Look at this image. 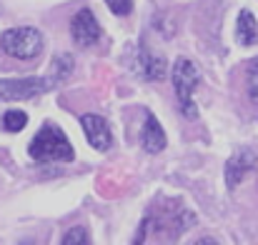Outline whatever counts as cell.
Wrapping results in <instances>:
<instances>
[{
	"label": "cell",
	"instance_id": "cell-1",
	"mask_svg": "<svg viewBox=\"0 0 258 245\" xmlns=\"http://www.w3.org/2000/svg\"><path fill=\"white\" fill-rule=\"evenodd\" d=\"M28 153L35 163H71L76 158L66 133L53 123H45L38 130V135L30 140Z\"/></svg>",
	"mask_w": 258,
	"mask_h": 245
},
{
	"label": "cell",
	"instance_id": "cell-2",
	"mask_svg": "<svg viewBox=\"0 0 258 245\" xmlns=\"http://www.w3.org/2000/svg\"><path fill=\"white\" fill-rule=\"evenodd\" d=\"M0 48L15 60H33L43 53V33L30 25L10 28L0 35Z\"/></svg>",
	"mask_w": 258,
	"mask_h": 245
},
{
	"label": "cell",
	"instance_id": "cell-3",
	"mask_svg": "<svg viewBox=\"0 0 258 245\" xmlns=\"http://www.w3.org/2000/svg\"><path fill=\"white\" fill-rule=\"evenodd\" d=\"M198 85V68L188 58H178L173 68V88L180 103V110L185 118H196V105H193V90Z\"/></svg>",
	"mask_w": 258,
	"mask_h": 245
},
{
	"label": "cell",
	"instance_id": "cell-4",
	"mask_svg": "<svg viewBox=\"0 0 258 245\" xmlns=\"http://www.w3.org/2000/svg\"><path fill=\"white\" fill-rule=\"evenodd\" d=\"M58 83L53 78H20V80H0V100H28L48 93Z\"/></svg>",
	"mask_w": 258,
	"mask_h": 245
},
{
	"label": "cell",
	"instance_id": "cell-5",
	"mask_svg": "<svg viewBox=\"0 0 258 245\" xmlns=\"http://www.w3.org/2000/svg\"><path fill=\"white\" fill-rule=\"evenodd\" d=\"M71 35H73L78 48H90V45H95L100 40V25H98L95 15L88 8L78 10L76 18L71 20Z\"/></svg>",
	"mask_w": 258,
	"mask_h": 245
},
{
	"label": "cell",
	"instance_id": "cell-6",
	"mask_svg": "<svg viewBox=\"0 0 258 245\" xmlns=\"http://www.w3.org/2000/svg\"><path fill=\"white\" fill-rule=\"evenodd\" d=\"M256 153L248 150V148H241L228 163H226V185L228 190H233L251 170H256Z\"/></svg>",
	"mask_w": 258,
	"mask_h": 245
},
{
	"label": "cell",
	"instance_id": "cell-7",
	"mask_svg": "<svg viewBox=\"0 0 258 245\" xmlns=\"http://www.w3.org/2000/svg\"><path fill=\"white\" fill-rule=\"evenodd\" d=\"M81 125H83V133H86L88 143H90L95 150H108V148H110L113 135H110L108 123H105L100 115L88 113V115H83V118H81Z\"/></svg>",
	"mask_w": 258,
	"mask_h": 245
},
{
	"label": "cell",
	"instance_id": "cell-8",
	"mask_svg": "<svg viewBox=\"0 0 258 245\" xmlns=\"http://www.w3.org/2000/svg\"><path fill=\"white\" fill-rule=\"evenodd\" d=\"M136 73L146 80H163L166 78V60L153 55L143 43L138 45V53H136Z\"/></svg>",
	"mask_w": 258,
	"mask_h": 245
},
{
	"label": "cell",
	"instance_id": "cell-9",
	"mask_svg": "<svg viewBox=\"0 0 258 245\" xmlns=\"http://www.w3.org/2000/svg\"><path fill=\"white\" fill-rule=\"evenodd\" d=\"M166 143L168 140H166V133H163L161 123L156 120L153 113H146V123H143V130H141V145H143V150L151 153V155H156V153H161L166 148Z\"/></svg>",
	"mask_w": 258,
	"mask_h": 245
},
{
	"label": "cell",
	"instance_id": "cell-10",
	"mask_svg": "<svg viewBox=\"0 0 258 245\" xmlns=\"http://www.w3.org/2000/svg\"><path fill=\"white\" fill-rule=\"evenodd\" d=\"M236 40L241 45H253L258 40V23L251 10H241L238 23H236Z\"/></svg>",
	"mask_w": 258,
	"mask_h": 245
},
{
	"label": "cell",
	"instance_id": "cell-11",
	"mask_svg": "<svg viewBox=\"0 0 258 245\" xmlns=\"http://www.w3.org/2000/svg\"><path fill=\"white\" fill-rule=\"evenodd\" d=\"M0 123H3V130H8V133H20V130L28 125V115H25L23 110H8Z\"/></svg>",
	"mask_w": 258,
	"mask_h": 245
},
{
	"label": "cell",
	"instance_id": "cell-12",
	"mask_svg": "<svg viewBox=\"0 0 258 245\" xmlns=\"http://www.w3.org/2000/svg\"><path fill=\"white\" fill-rule=\"evenodd\" d=\"M60 245H90V235L83 225H76V228H68Z\"/></svg>",
	"mask_w": 258,
	"mask_h": 245
},
{
	"label": "cell",
	"instance_id": "cell-13",
	"mask_svg": "<svg viewBox=\"0 0 258 245\" xmlns=\"http://www.w3.org/2000/svg\"><path fill=\"white\" fill-rule=\"evenodd\" d=\"M71 70H73V60H71V55H58V58L53 60V80L55 83L66 80V78L71 75Z\"/></svg>",
	"mask_w": 258,
	"mask_h": 245
},
{
	"label": "cell",
	"instance_id": "cell-14",
	"mask_svg": "<svg viewBox=\"0 0 258 245\" xmlns=\"http://www.w3.org/2000/svg\"><path fill=\"white\" fill-rule=\"evenodd\" d=\"M246 83H248V95H251V100L258 103V58H253V60L248 63Z\"/></svg>",
	"mask_w": 258,
	"mask_h": 245
},
{
	"label": "cell",
	"instance_id": "cell-15",
	"mask_svg": "<svg viewBox=\"0 0 258 245\" xmlns=\"http://www.w3.org/2000/svg\"><path fill=\"white\" fill-rule=\"evenodd\" d=\"M105 3H108L110 13H115V15H120V18L133 10V0H105Z\"/></svg>",
	"mask_w": 258,
	"mask_h": 245
},
{
	"label": "cell",
	"instance_id": "cell-16",
	"mask_svg": "<svg viewBox=\"0 0 258 245\" xmlns=\"http://www.w3.org/2000/svg\"><path fill=\"white\" fill-rule=\"evenodd\" d=\"M196 245H221V243H216L213 238H201V240H196Z\"/></svg>",
	"mask_w": 258,
	"mask_h": 245
},
{
	"label": "cell",
	"instance_id": "cell-17",
	"mask_svg": "<svg viewBox=\"0 0 258 245\" xmlns=\"http://www.w3.org/2000/svg\"><path fill=\"white\" fill-rule=\"evenodd\" d=\"M18 245H33V243L30 240H23V243H18Z\"/></svg>",
	"mask_w": 258,
	"mask_h": 245
}]
</instances>
